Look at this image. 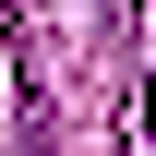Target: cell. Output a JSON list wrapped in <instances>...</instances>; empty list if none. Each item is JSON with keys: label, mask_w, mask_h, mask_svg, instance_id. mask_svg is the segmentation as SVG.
Returning <instances> with one entry per match:
<instances>
[{"label": "cell", "mask_w": 156, "mask_h": 156, "mask_svg": "<svg viewBox=\"0 0 156 156\" xmlns=\"http://www.w3.org/2000/svg\"><path fill=\"white\" fill-rule=\"evenodd\" d=\"M132 156H156V84H132Z\"/></svg>", "instance_id": "cell-1"}]
</instances>
